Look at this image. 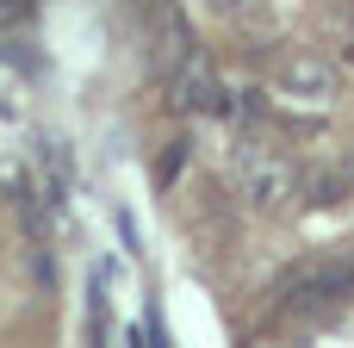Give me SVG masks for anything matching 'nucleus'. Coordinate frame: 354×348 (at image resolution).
Returning a JSON list of instances; mask_svg holds the SVG:
<instances>
[{"label":"nucleus","mask_w":354,"mask_h":348,"mask_svg":"<svg viewBox=\"0 0 354 348\" xmlns=\"http://www.w3.org/2000/svg\"><path fill=\"white\" fill-rule=\"evenodd\" d=\"M280 87H286V93H299V100H330V87H336V81H330V68H324V62L292 56V62L280 68Z\"/></svg>","instance_id":"20e7f679"},{"label":"nucleus","mask_w":354,"mask_h":348,"mask_svg":"<svg viewBox=\"0 0 354 348\" xmlns=\"http://www.w3.org/2000/svg\"><path fill=\"white\" fill-rule=\"evenodd\" d=\"M31 12V0H0V25H12V19H25Z\"/></svg>","instance_id":"0eeeda50"},{"label":"nucleus","mask_w":354,"mask_h":348,"mask_svg":"<svg viewBox=\"0 0 354 348\" xmlns=\"http://www.w3.org/2000/svg\"><path fill=\"white\" fill-rule=\"evenodd\" d=\"M224 100H230V87L212 75V62H205L199 50H187V56L168 68V106H174V112L205 118V112H224Z\"/></svg>","instance_id":"7ed1b4c3"},{"label":"nucleus","mask_w":354,"mask_h":348,"mask_svg":"<svg viewBox=\"0 0 354 348\" xmlns=\"http://www.w3.org/2000/svg\"><path fill=\"white\" fill-rule=\"evenodd\" d=\"M305 187H311V199H317V205H336L354 181H348V168H342V174H336V168H317V174H305Z\"/></svg>","instance_id":"39448f33"},{"label":"nucleus","mask_w":354,"mask_h":348,"mask_svg":"<svg viewBox=\"0 0 354 348\" xmlns=\"http://www.w3.org/2000/svg\"><path fill=\"white\" fill-rule=\"evenodd\" d=\"M348 181H354V149H348Z\"/></svg>","instance_id":"6e6552de"},{"label":"nucleus","mask_w":354,"mask_h":348,"mask_svg":"<svg viewBox=\"0 0 354 348\" xmlns=\"http://www.w3.org/2000/svg\"><path fill=\"white\" fill-rule=\"evenodd\" d=\"M299 193H305V174H299L292 162H280V156H268V149H255V156L243 162V205H249V212L286 218V212L299 205Z\"/></svg>","instance_id":"f03ea898"},{"label":"nucleus","mask_w":354,"mask_h":348,"mask_svg":"<svg viewBox=\"0 0 354 348\" xmlns=\"http://www.w3.org/2000/svg\"><path fill=\"white\" fill-rule=\"evenodd\" d=\"M274 293H280L286 318H324V311H336L354 293V249H324V255L292 262Z\"/></svg>","instance_id":"f257e3e1"},{"label":"nucleus","mask_w":354,"mask_h":348,"mask_svg":"<svg viewBox=\"0 0 354 348\" xmlns=\"http://www.w3.org/2000/svg\"><path fill=\"white\" fill-rule=\"evenodd\" d=\"M180 162H187V143H174V149L162 156V187H174V174H180Z\"/></svg>","instance_id":"423d86ee"}]
</instances>
